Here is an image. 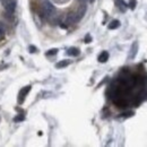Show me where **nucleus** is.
I'll use <instances>...</instances> for the list:
<instances>
[{"label": "nucleus", "instance_id": "1", "mask_svg": "<svg viewBox=\"0 0 147 147\" xmlns=\"http://www.w3.org/2000/svg\"><path fill=\"white\" fill-rule=\"evenodd\" d=\"M55 13V7L50 1H44L42 3V16L43 17H51Z\"/></svg>", "mask_w": 147, "mask_h": 147}, {"label": "nucleus", "instance_id": "2", "mask_svg": "<svg viewBox=\"0 0 147 147\" xmlns=\"http://www.w3.org/2000/svg\"><path fill=\"white\" fill-rule=\"evenodd\" d=\"M3 6L6 9V13L8 16H11L16 9V0H5Z\"/></svg>", "mask_w": 147, "mask_h": 147}, {"label": "nucleus", "instance_id": "3", "mask_svg": "<svg viewBox=\"0 0 147 147\" xmlns=\"http://www.w3.org/2000/svg\"><path fill=\"white\" fill-rule=\"evenodd\" d=\"M80 19L82 18L79 17V15H78L77 13H70V14L67 15V17H66V23H65V24H67V25L75 24V23L79 22Z\"/></svg>", "mask_w": 147, "mask_h": 147}, {"label": "nucleus", "instance_id": "4", "mask_svg": "<svg viewBox=\"0 0 147 147\" xmlns=\"http://www.w3.org/2000/svg\"><path fill=\"white\" fill-rule=\"evenodd\" d=\"M31 91V86H25V87H23V90H20V92L18 94V103L19 104H22L24 101H25V98H26V95L30 93Z\"/></svg>", "mask_w": 147, "mask_h": 147}, {"label": "nucleus", "instance_id": "5", "mask_svg": "<svg viewBox=\"0 0 147 147\" xmlns=\"http://www.w3.org/2000/svg\"><path fill=\"white\" fill-rule=\"evenodd\" d=\"M108 59H109V52H108V51H103V52H101L100 55H98V58H97V60H98L101 63L107 62Z\"/></svg>", "mask_w": 147, "mask_h": 147}, {"label": "nucleus", "instance_id": "6", "mask_svg": "<svg viewBox=\"0 0 147 147\" xmlns=\"http://www.w3.org/2000/svg\"><path fill=\"white\" fill-rule=\"evenodd\" d=\"M86 10H87V6H86L85 3H82V5L79 6V8H78V11H77V14L79 15L80 18L84 17V15L86 14Z\"/></svg>", "mask_w": 147, "mask_h": 147}, {"label": "nucleus", "instance_id": "7", "mask_svg": "<svg viewBox=\"0 0 147 147\" xmlns=\"http://www.w3.org/2000/svg\"><path fill=\"white\" fill-rule=\"evenodd\" d=\"M137 49H138V44H137V42H135L132 44V47H131V50H130V55H129L130 59H134L136 57V55H137Z\"/></svg>", "mask_w": 147, "mask_h": 147}, {"label": "nucleus", "instance_id": "8", "mask_svg": "<svg viewBox=\"0 0 147 147\" xmlns=\"http://www.w3.org/2000/svg\"><path fill=\"white\" fill-rule=\"evenodd\" d=\"M69 65H70V61H69V60H61V61H59V62L55 65V68L61 69V68H65V67H67V66H69Z\"/></svg>", "mask_w": 147, "mask_h": 147}, {"label": "nucleus", "instance_id": "9", "mask_svg": "<svg viewBox=\"0 0 147 147\" xmlns=\"http://www.w3.org/2000/svg\"><path fill=\"white\" fill-rule=\"evenodd\" d=\"M79 53H80V51L77 48H70L67 51V55H71V57H77V55H79Z\"/></svg>", "mask_w": 147, "mask_h": 147}, {"label": "nucleus", "instance_id": "10", "mask_svg": "<svg viewBox=\"0 0 147 147\" xmlns=\"http://www.w3.org/2000/svg\"><path fill=\"white\" fill-rule=\"evenodd\" d=\"M119 26H120V22H119L118 19H114V20H112L110 24L108 25L109 30H115V28H118Z\"/></svg>", "mask_w": 147, "mask_h": 147}, {"label": "nucleus", "instance_id": "11", "mask_svg": "<svg viewBox=\"0 0 147 147\" xmlns=\"http://www.w3.org/2000/svg\"><path fill=\"white\" fill-rule=\"evenodd\" d=\"M117 6L119 7V9H120L121 11H126L127 3H126L123 0H117Z\"/></svg>", "mask_w": 147, "mask_h": 147}, {"label": "nucleus", "instance_id": "12", "mask_svg": "<svg viewBox=\"0 0 147 147\" xmlns=\"http://www.w3.org/2000/svg\"><path fill=\"white\" fill-rule=\"evenodd\" d=\"M57 52H58V50H57V49H51V50H49V52H47V55H57Z\"/></svg>", "mask_w": 147, "mask_h": 147}, {"label": "nucleus", "instance_id": "13", "mask_svg": "<svg viewBox=\"0 0 147 147\" xmlns=\"http://www.w3.org/2000/svg\"><path fill=\"white\" fill-rule=\"evenodd\" d=\"M129 7H130L131 9H135V7H136V0H130V2H129Z\"/></svg>", "mask_w": 147, "mask_h": 147}, {"label": "nucleus", "instance_id": "14", "mask_svg": "<svg viewBox=\"0 0 147 147\" xmlns=\"http://www.w3.org/2000/svg\"><path fill=\"white\" fill-rule=\"evenodd\" d=\"M5 27H3V25H2V23H0V35H3L5 34Z\"/></svg>", "mask_w": 147, "mask_h": 147}, {"label": "nucleus", "instance_id": "15", "mask_svg": "<svg viewBox=\"0 0 147 147\" xmlns=\"http://www.w3.org/2000/svg\"><path fill=\"white\" fill-rule=\"evenodd\" d=\"M91 40H92V37L90 36V35H87V36L85 37V42H86V43H90V42H91Z\"/></svg>", "mask_w": 147, "mask_h": 147}, {"label": "nucleus", "instance_id": "16", "mask_svg": "<svg viewBox=\"0 0 147 147\" xmlns=\"http://www.w3.org/2000/svg\"><path fill=\"white\" fill-rule=\"evenodd\" d=\"M20 120H24V115H22V117H16V118H15V121H20Z\"/></svg>", "mask_w": 147, "mask_h": 147}, {"label": "nucleus", "instance_id": "17", "mask_svg": "<svg viewBox=\"0 0 147 147\" xmlns=\"http://www.w3.org/2000/svg\"><path fill=\"white\" fill-rule=\"evenodd\" d=\"M30 50H31V52H36V48L35 47H30Z\"/></svg>", "mask_w": 147, "mask_h": 147}, {"label": "nucleus", "instance_id": "18", "mask_svg": "<svg viewBox=\"0 0 147 147\" xmlns=\"http://www.w3.org/2000/svg\"><path fill=\"white\" fill-rule=\"evenodd\" d=\"M79 1H80L82 3H86V2H88L90 0H79Z\"/></svg>", "mask_w": 147, "mask_h": 147}, {"label": "nucleus", "instance_id": "19", "mask_svg": "<svg viewBox=\"0 0 147 147\" xmlns=\"http://www.w3.org/2000/svg\"><path fill=\"white\" fill-rule=\"evenodd\" d=\"M1 36H2V35H0V38H1Z\"/></svg>", "mask_w": 147, "mask_h": 147}]
</instances>
